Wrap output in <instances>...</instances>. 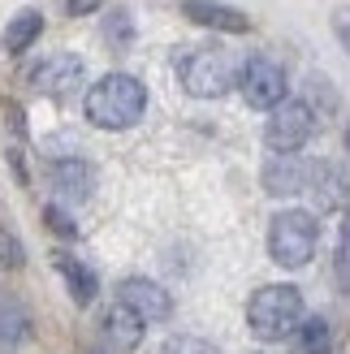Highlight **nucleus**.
<instances>
[{
  "label": "nucleus",
  "instance_id": "obj_20",
  "mask_svg": "<svg viewBox=\"0 0 350 354\" xmlns=\"http://www.w3.org/2000/svg\"><path fill=\"white\" fill-rule=\"evenodd\" d=\"M307 109L316 113V117H320V113H338V95L329 91L324 78H311V82H307Z\"/></svg>",
  "mask_w": 350,
  "mask_h": 354
},
{
  "label": "nucleus",
  "instance_id": "obj_19",
  "mask_svg": "<svg viewBox=\"0 0 350 354\" xmlns=\"http://www.w3.org/2000/svg\"><path fill=\"white\" fill-rule=\"evenodd\" d=\"M160 354H221L212 342H203V337H190V333H178V337H169L160 346Z\"/></svg>",
  "mask_w": 350,
  "mask_h": 354
},
{
  "label": "nucleus",
  "instance_id": "obj_1",
  "mask_svg": "<svg viewBox=\"0 0 350 354\" xmlns=\"http://www.w3.org/2000/svg\"><path fill=\"white\" fill-rule=\"evenodd\" d=\"M147 113V86L134 74H104L86 91V121L100 130H130Z\"/></svg>",
  "mask_w": 350,
  "mask_h": 354
},
{
  "label": "nucleus",
  "instance_id": "obj_24",
  "mask_svg": "<svg viewBox=\"0 0 350 354\" xmlns=\"http://www.w3.org/2000/svg\"><path fill=\"white\" fill-rule=\"evenodd\" d=\"M333 35H338V44L346 48V57H350V5L333 9Z\"/></svg>",
  "mask_w": 350,
  "mask_h": 354
},
{
  "label": "nucleus",
  "instance_id": "obj_18",
  "mask_svg": "<svg viewBox=\"0 0 350 354\" xmlns=\"http://www.w3.org/2000/svg\"><path fill=\"white\" fill-rule=\"evenodd\" d=\"M333 281H338V290H342V294H350V212L342 216L338 246H333Z\"/></svg>",
  "mask_w": 350,
  "mask_h": 354
},
{
  "label": "nucleus",
  "instance_id": "obj_26",
  "mask_svg": "<svg viewBox=\"0 0 350 354\" xmlns=\"http://www.w3.org/2000/svg\"><path fill=\"white\" fill-rule=\"evenodd\" d=\"M346 147H350V130H346Z\"/></svg>",
  "mask_w": 350,
  "mask_h": 354
},
{
  "label": "nucleus",
  "instance_id": "obj_21",
  "mask_svg": "<svg viewBox=\"0 0 350 354\" xmlns=\"http://www.w3.org/2000/svg\"><path fill=\"white\" fill-rule=\"evenodd\" d=\"M104 39H109L113 48H126V44L134 39V22H130V13H121V9H117L109 22H104Z\"/></svg>",
  "mask_w": 350,
  "mask_h": 354
},
{
  "label": "nucleus",
  "instance_id": "obj_16",
  "mask_svg": "<svg viewBox=\"0 0 350 354\" xmlns=\"http://www.w3.org/2000/svg\"><path fill=\"white\" fill-rule=\"evenodd\" d=\"M44 35V17L35 13V9H26V13H17L13 22H9V30H5V52L9 57H22V52L35 44Z\"/></svg>",
  "mask_w": 350,
  "mask_h": 354
},
{
  "label": "nucleus",
  "instance_id": "obj_17",
  "mask_svg": "<svg viewBox=\"0 0 350 354\" xmlns=\"http://www.w3.org/2000/svg\"><path fill=\"white\" fill-rule=\"evenodd\" d=\"M329 350H333V328H329V320H320V315L303 320L299 333H294V354H329Z\"/></svg>",
  "mask_w": 350,
  "mask_h": 354
},
{
  "label": "nucleus",
  "instance_id": "obj_8",
  "mask_svg": "<svg viewBox=\"0 0 350 354\" xmlns=\"http://www.w3.org/2000/svg\"><path fill=\"white\" fill-rule=\"evenodd\" d=\"M117 303H126L130 311H138V315H143V324H160V320L173 315L169 290L156 286V281H147V277H126V281H121Z\"/></svg>",
  "mask_w": 350,
  "mask_h": 354
},
{
  "label": "nucleus",
  "instance_id": "obj_12",
  "mask_svg": "<svg viewBox=\"0 0 350 354\" xmlns=\"http://www.w3.org/2000/svg\"><path fill=\"white\" fill-rule=\"evenodd\" d=\"M311 194L316 203L329 212H350V169L338 160H316V173H311Z\"/></svg>",
  "mask_w": 350,
  "mask_h": 354
},
{
  "label": "nucleus",
  "instance_id": "obj_22",
  "mask_svg": "<svg viewBox=\"0 0 350 354\" xmlns=\"http://www.w3.org/2000/svg\"><path fill=\"white\" fill-rule=\"evenodd\" d=\"M0 268H22V242L0 225Z\"/></svg>",
  "mask_w": 350,
  "mask_h": 354
},
{
  "label": "nucleus",
  "instance_id": "obj_23",
  "mask_svg": "<svg viewBox=\"0 0 350 354\" xmlns=\"http://www.w3.org/2000/svg\"><path fill=\"white\" fill-rule=\"evenodd\" d=\"M44 221L52 225V234H61V238H78V225L69 221V212H61V207H44Z\"/></svg>",
  "mask_w": 350,
  "mask_h": 354
},
{
  "label": "nucleus",
  "instance_id": "obj_13",
  "mask_svg": "<svg viewBox=\"0 0 350 354\" xmlns=\"http://www.w3.org/2000/svg\"><path fill=\"white\" fill-rule=\"evenodd\" d=\"M52 268H57V272L65 277V286H69V298H74L78 307L95 303V290H100V281H95V272L86 268L82 259H74L69 251H57V255H52Z\"/></svg>",
  "mask_w": 350,
  "mask_h": 354
},
{
  "label": "nucleus",
  "instance_id": "obj_2",
  "mask_svg": "<svg viewBox=\"0 0 350 354\" xmlns=\"http://www.w3.org/2000/svg\"><path fill=\"white\" fill-rule=\"evenodd\" d=\"M247 324L259 342H286L303 324V294L294 286H259L247 303Z\"/></svg>",
  "mask_w": 350,
  "mask_h": 354
},
{
  "label": "nucleus",
  "instance_id": "obj_6",
  "mask_svg": "<svg viewBox=\"0 0 350 354\" xmlns=\"http://www.w3.org/2000/svg\"><path fill=\"white\" fill-rule=\"evenodd\" d=\"M238 91H242V100L251 104V109H277V104L286 100V91H290V82H286V69L277 65L273 57H251L247 65L238 69Z\"/></svg>",
  "mask_w": 350,
  "mask_h": 354
},
{
  "label": "nucleus",
  "instance_id": "obj_3",
  "mask_svg": "<svg viewBox=\"0 0 350 354\" xmlns=\"http://www.w3.org/2000/svg\"><path fill=\"white\" fill-rule=\"evenodd\" d=\"M316 242H320V225L303 207L277 212L273 225H268V255H273L277 268H303V263H311Z\"/></svg>",
  "mask_w": 350,
  "mask_h": 354
},
{
  "label": "nucleus",
  "instance_id": "obj_7",
  "mask_svg": "<svg viewBox=\"0 0 350 354\" xmlns=\"http://www.w3.org/2000/svg\"><path fill=\"white\" fill-rule=\"evenodd\" d=\"M82 82H86V65H82V57H74V52H52V57H44L30 69V86L39 95H52V100L78 95Z\"/></svg>",
  "mask_w": 350,
  "mask_h": 354
},
{
  "label": "nucleus",
  "instance_id": "obj_15",
  "mask_svg": "<svg viewBox=\"0 0 350 354\" xmlns=\"http://www.w3.org/2000/svg\"><path fill=\"white\" fill-rule=\"evenodd\" d=\"M26 333H30L26 311L17 307L13 298H5V303H0V354H17L26 342Z\"/></svg>",
  "mask_w": 350,
  "mask_h": 354
},
{
  "label": "nucleus",
  "instance_id": "obj_4",
  "mask_svg": "<svg viewBox=\"0 0 350 354\" xmlns=\"http://www.w3.org/2000/svg\"><path fill=\"white\" fill-rule=\"evenodd\" d=\"M178 78L186 86V95L195 100H221L238 82V69L225 48H190L178 61Z\"/></svg>",
  "mask_w": 350,
  "mask_h": 354
},
{
  "label": "nucleus",
  "instance_id": "obj_25",
  "mask_svg": "<svg viewBox=\"0 0 350 354\" xmlns=\"http://www.w3.org/2000/svg\"><path fill=\"white\" fill-rule=\"evenodd\" d=\"M69 17H82V13H95L100 9V0H65V5H61Z\"/></svg>",
  "mask_w": 350,
  "mask_h": 354
},
{
  "label": "nucleus",
  "instance_id": "obj_9",
  "mask_svg": "<svg viewBox=\"0 0 350 354\" xmlns=\"http://www.w3.org/2000/svg\"><path fill=\"white\" fill-rule=\"evenodd\" d=\"M311 173H316V160L307 156H273L264 165V190L277 194V199H290V194H303L311 190Z\"/></svg>",
  "mask_w": 350,
  "mask_h": 354
},
{
  "label": "nucleus",
  "instance_id": "obj_5",
  "mask_svg": "<svg viewBox=\"0 0 350 354\" xmlns=\"http://www.w3.org/2000/svg\"><path fill=\"white\" fill-rule=\"evenodd\" d=\"M311 134H316V113L307 109V100H282V104L268 113L264 143H268L277 156L303 151V143H307Z\"/></svg>",
  "mask_w": 350,
  "mask_h": 354
},
{
  "label": "nucleus",
  "instance_id": "obj_27",
  "mask_svg": "<svg viewBox=\"0 0 350 354\" xmlns=\"http://www.w3.org/2000/svg\"><path fill=\"white\" fill-rule=\"evenodd\" d=\"M91 354H104V350H91Z\"/></svg>",
  "mask_w": 350,
  "mask_h": 354
},
{
  "label": "nucleus",
  "instance_id": "obj_14",
  "mask_svg": "<svg viewBox=\"0 0 350 354\" xmlns=\"http://www.w3.org/2000/svg\"><path fill=\"white\" fill-rule=\"evenodd\" d=\"M104 328H109V337H113V346L117 350H134L138 342H143V315L138 311H130L126 303H113L109 307V315H104Z\"/></svg>",
  "mask_w": 350,
  "mask_h": 354
},
{
  "label": "nucleus",
  "instance_id": "obj_10",
  "mask_svg": "<svg viewBox=\"0 0 350 354\" xmlns=\"http://www.w3.org/2000/svg\"><path fill=\"white\" fill-rule=\"evenodd\" d=\"M48 182L65 203H82V199H91V190H95V169L86 165L82 156H61V160L48 165Z\"/></svg>",
  "mask_w": 350,
  "mask_h": 354
},
{
  "label": "nucleus",
  "instance_id": "obj_11",
  "mask_svg": "<svg viewBox=\"0 0 350 354\" xmlns=\"http://www.w3.org/2000/svg\"><path fill=\"white\" fill-rule=\"evenodd\" d=\"M182 13L190 22L208 26V30H225V35H247L251 30V17L234 5H221V0H182Z\"/></svg>",
  "mask_w": 350,
  "mask_h": 354
}]
</instances>
